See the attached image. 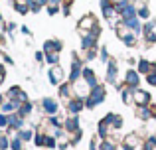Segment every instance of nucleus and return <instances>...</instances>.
Wrapping results in <instances>:
<instances>
[{
    "instance_id": "nucleus-26",
    "label": "nucleus",
    "mask_w": 156,
    "mask_h": 150,
    "mask_svg": "<svg viewBox=\"0 0 156 150\" xmlns=\"http://www.w3.org/2000/svg\"><path fill=\"white\" fill-rule=\"evenodd\" d=\"M154 28H156V20H148V22L142 26V34H150V32H154Z\"/></svg>"
},
{
    "instance_id": "nucleus-22",
    "label": "nucleus",
    "mask_w": 156,
    "mask_h": 150,
    "mask_svg": "<svg viewBox=\"0 0 156 150\" xmlns=\"http://www.w3.org/2000/svg\"><path fill=\"white\" fill-rule=\"evenodd\" d=\"M121 97H122V103H125V105L133 103V89L125 87V89H122V91H121Z\"/></svg>"
},
{
    "instance_id": "nucleus-25",
    "label": "nucleus",
    "mask_w": 156,
    "mask_h": 150,
    "mask_svg": "<svg viewBox=\"0 0 156 150\" xmlns=\"http://www.w3.org/2000/svg\"><path fill=\"white\" fill-rule=\"evenodd\" d=\"M46 63H50V65H59V54H46Z\"/></svg>"
},
{
    "instance_id": "nucleus-18",
    "label": "nucleus",
    "mask_w": 156,
    "mask_h": 150,
    "mask_svg": "<svg viewBox=\"0 0 156 150\" xmlns=\"http://www.w3.org/2000/svg\"><path fill=\"white\" fill-rule=\"evenodd\" d=\"M71 95H73L71 83H61L59 85V97L61 99H71Z\"/></svg>"
},
{
    "instance_id": "nucleus-17",
    "label": "nucleus",
    "mask_w": 156,
    "mask_h": 150,
    "mask_svg": "<svg viewBox=\"0 0 156 150\" xmlns=\"http://www.w3.org/2000/svg\"><path fill=\"white\" fill-rule=\"evenodd\" d=\"M136 71H138L140 75H148L150 71H152V63L146 61V59H138V63H136Z\"/></svg>"
},
{
    "instance_id": "nucleus-35",
    "label": "nucleus",
    "mask_w": 156,
    "mask_h": 150,
    "mask_svg": "<svg viewBox=\"0 0 156 150\" xmlns=\"http://www.w3.org/2000/svg\"><path fill=\"white\" fill-rule=\"evenodd\" d=\"M55 136H50V134H48V138H46V146L48 148H55Z\"/></svg>"
},
{
    "instance_id": "nucleus-30",
    "label": "nucleus",
    "mask_w": 156,
    "mask_h": 150,
    "mask_svg": "<svg viewBox=\"0 0 156 150\" xmlns=\"http://www.w3.org/2000/svg\"><path fill=\"white\" fill-rule=\"evenodd\" d=\"M46 138H48V134H36L34 136V142H36V146H46Z\"/></svg>"
},
{
    "instance_id": "nucleus-28",
    "label": "nucleus",
    "mask_w": 156,
    "mask_h": 150,
    "mask_svg": "<svg viewBox=\"0 0 156 150\" xmlns=\"http://www.w3.org/2000/svg\"><path fill=\"white\" fill-rule=\"evenodd\" d=\"M10 148H12V150H22V138H20L18 134H16L14 138L10 140Z\"/></svg>"
},
{
    "instance_id": "nucleus-3",
    "label": "nucleus",
    "mask_w": 156,
    "mask_h": 150,
    "mask_svg": "<svg viewBox=\"0 0 156 150\" xmlns=\"http://www.w3.org/2000/svg\"><path fill=\"white\" fill-rule=\"evenodd\" d=\"M65 109H67L71 115H79L85 109V99H81V97H71V99H67V103H65Z\"/></svg>"
},
{
    "instance_id": "nucleus-39",
    "label": "nucleus",
    "mask_w": 156,
    "mask_h": 150,
    "mask_svg": "<svg viewBox=\"0 0 156 150\" xmlns=\"http://www.w3.org/2000/svg\"><path fill=\"white\" fill-rule=\"evenodd\" d=\"M44 59H46V54H44V51H36V61L42 63Z\"/></svg>"
},
{
    "instance_id": "nucleus-40",
    "label": "nucleus",
    "mask_w": 156,
    "mask_h": 150,
    "mask_svg": "<svg viewBox=\"0 0 156 150\" xmlns=\"http://www.w3.org/2000/svg\"><path fill=\"white\" fill-rule=\"evenodd\" d=\"M61 14H63V16H69V14H71V10H69V4H63V8H61Z\"/></svg>"
},
{
    "instance_id": "nucleus-32",
    "label": "nucleus",
    "mask_w": 156,
    "mask_h": 150,
    "mask_svg": "<svg viewBox=\"0 0 156 150\" xmlns=\"http://www.w3.org/2000/svg\"><path fill=\"white\" fill-rule=\"evenodd\" d=\"M144 77H146V83L152 85V87H156V71H150V73L144 75Z\"/></svg>"
},
{
    "instance_id": "nucleus-41",
    "label": "nucleus",
    "mask_w": 156,
    "mask_h": 150,
    "mask_svg": "<svg viewBox=\"0 0 156 150\" xmlns=\"http://www.w3.org/2000/svg\"><path fill=\"white\" fill-rule=\"evenodd\" d=\"M2 59H4V61H6V63H8V65H14V61H12V58H8V55H6V54H4V58H2Z\"/></svg>"
},
{
    "instance_id": "nucleus-36",
    "label": "nucleus",
    "mask_w": 156,
    "mask_h": 150,
    "mask_svg": "<svg viewBox=\"0 0 156 150\" xmlns=\"http://www.w3.org/2000/svg\"><path fill=\"white\" fill-rule=\"evenodd\" d=\"M101 150H115V144L111 142V140H103V144H101Z\"/></svg>"
},
{
    "instance_id": "nucleus-24",
    "label": "nucleus",
    "mask_w": 156,
    "mask_h": 150,
    "mask_svg": "<svg viewBox=\"0 0 156 150\" xmlns=\"http://www.w3.org/2000/svg\"><path fill=\"white\" fill-rule=\"evenodd\" d=\"M136 16H138L140 20H148V18H150V10H148V6H146V4H144V6H140V8L136 10Z\"/></svg>"
},
{
    "instance_id": "nucleus-31",
    "label": "nucleus",
    "mask_w": 156,
    "mask_h": 150,
    "mask_svg": "<svg viewBox=\"0 0 156 150\" xmlns=\"http://www.w3.org/2000/svg\"><path fill=\"white\" fill-rule=\"evenodd\" d=\"M8 123H10V115L0 111V128H8Z\"/></svg>"
},
{
    "instance_id": "nucleus-10",
    "label": "nucleus",
    "mask_w": 156,
    "mask_h": 150,
    "mask_svg": "<svg viewBox=\"0 0 156 150\" xmlns=\"http://www.w3.org/2000/svg\"><path fill=\"white\" fill-rule=\"evenodd\" d=\"M81 79L89 85V89H93V87L99 85V83H97V75H95V71H93L91 67H83V71H81Z\"/></svg>"
},
{
    "instance_id": "nucleus-7",
    "label": "nucleus",
    "mask_w": 156,
    "mask_h": 150,
    "mask_svg": "<svg viewBox=\"0 0 156 150\" xmlns=\"http://www.w3.org/2000/svg\"><path fill=\"white\" fill-rule=\"evenodd\" d=\"M103 120H105L107 124H109L111 128H115V131H119V128H122V117L119 115V113H107Z\"/></svg>"
},
{
    "instance_id": "nucleus-11",
    "label": "nucleus",
    "mask_w": 156,
    "mask_h": 150,
    "mask_svg": "<svg viewBox=\"0 0 156 150\" xmlns=\"http://www.w3.org/2000/svg\"><path fill=\"white\" fill-rule=\"evenodd\" d=\"M97 26H99V24H97V20H95V16H93V14H87V16H83V18L79 20V30L93 32Z\"/></svg>"
},
{
    "instance_id": "nucleus-12",
    "label": "nucleus",
    "mask_w": 156,
    "mask_h": 150,
    "mask_svg": "<svg viewBox=\"0 0 156 150\" xmlns=\"http://www.w3.org/2000/svg\"><path fill=\"white\" fill-rule=\"evenodd\" d=\"M61 47H63V44H61V40L53 38V40H48L46 44H44V54H59Z\"/></svg>"
},
{
    "instance_id": "nucleus-43",
    "label": "nucleus",
    "mask_w": 156,
    "mask_h": 150,
    "mask_svg": "<svg viewBox=\"0 0 156 150\" xmlns=\"http://www.w3.org/2000/svg\"><path fill=\"white\" fill-rule=\"evenodd\" d=\"M61 2H63V0H50V4H53V6H59Z\"/></svg>"
},
{
    "instance_id": "nucleus-6",
    "label": "nucleus",
    "mask_w": 156,
    "mask_h": 150,
    "mask_svg": "<svg viewBox=\"0 0 156 150\" xmlns=\"http://www.w3.org/2000/svg\"><path fill=\"white\" fill-rule=\"evenodd\" d=\"M117 75H119V65H117V61L115 59H109V63H107V75H105V79H107V83H117Z\"/></svg>"
},
{
    "instance_id": "nucleus-1",
    "label": "nucleus",
    "mask_w": 156,
    "mask_h": 150,
    "mask_svg": "<svg viewBox=\"0 0 156 150\" xmlns=\"http://www.w3.org/2000/svg\"><path fill=\"white\" fill-rule=\"evenodd\" d=\"M105 99H107V89L103 85H97V87H93L91 91H89V95L85 97V107L95 109L97 105H103Z\"/></svg>"
},
{
    "instance_id": "nucleus-8",
    "label": "nucleus",
    "mask_w": 156,
    "mask_h": 150,
    "mask_svg": "<svg viewBox=\"0 0 156 150\" xmlns=\"http://www.w3.org/2000/svg\"><path fill=\"white\" fill-rule=\"evenodd\" d=\"M48 79H50L51 85H61V79H63V69L59 65H51L50 71H48Z\"/></svg>"
},
{
    "instance_id": "nucleus-27",
    "label": "nucleus",
    "mask_w": 156,
    "mask_h": 150,
    "mask_svg": "<svg viewBox=\"0 0 156 150\" xmlns=\"http://www.w3.org/2000/svg\"><path fill=\"white\" fill-rule=\"evenodd\" d=\"M156 148V134H150L144 142V150H154Z\"/></svg>"
},
{
    "instance_id": "nucleus-37",
    "label": "nucleus",
    "mask_w": 156,
    "mask_h": 150,
    "mask_svg": "<svg viewBox=\"0 0 156 150\" xmlns=\"http://www.w3.org/2000/svg\"><path fill=\"white\" fill-rule=\"evenodd\" d=\"M144 38H146V42H148V46H152V44H156V34H154V32H150V34H146Z\"/></svg>"
},
{
    "instance_id": "nucleus-38",
    "label": "nucleus",
    "mask_w": 156,
    "mask_h": 150,
    "mask_svg": "<svg viewBox=\"0 0 156 150\" xmlns=\"http://www.w3.org/2000/svg\"><path fill=\"white\" fill-rule=\"evenodd\" d=\"M95 58H97V50H89L87 55H85V59H87V61H93Z\"/></svg>"
},
{
    "instance_id": "nucleus-42",
    "label": "nucleus",
    "mask_w": 156,
    "mask_h": 150,
    "mask_svg": "<svg viewBox=\"0 0 156 150\" xmlns=\"http://www.w3.org/2000/svg\"><path fill=\"white\" fill-rule=\"evenodd\" d=\"M20 30H22V34H26V36H30V34H32V32H30V28H26V26H22Z\"/></svg>"
},
{
    "instance_id": "nucleus-29",
    "label": "nucleus",
    "mask_w": 156,
    "mask_h": 150,
    "mask_svg": "<svg viewBox=\"0 0 156 150\" xmlns=\"http://www.w3.org/2000/svg\"><path fill=\"white\" fill-rule=\"evenodd\" d=\"M18 93H20V87H18V85H12V87L8 89L6 97H8V99H18Z\"/></svg>"
},
{
    "instance_id": "nucleus-15",
    "label": "nucleus",
    "mask_w": 156,
    "mask_h": 150,
    "mask_svg": "<svg viewBox=\"0 0 156 150\" xmlns=\"http://www.w3.org/2000/svg\"><path fill=\"white\" fill-rule=\"evenodd\" d=\"M136 10H138V8L134 6L133 2H130V4H126V6L122 8L121 12H119V16H121V20L125 22V20H130V18H134V16H136Z\"/></svg>"
},
{
    "instance_id": "nucleus-5",
    "label": "nucleus",
    "mask_w": 156,
    "mask_h": 150,
    "mask_svg": "<svg viewBox=\"0 0 156 150\" xmlns=\"http://www.w3.org/2000/svg\"><path fill=\"white\" fill-rule=\"evenodd\" d=\"M97 38H99V36L93 34V32H89V34H83V38H81V50H83V51L97 50Z\"/></svg>"
},
{
    "instance_id": "nucleus-21",
    "label": "nucleus",
    "mask_w": 156,
    "mask_h": 150,
    "mask_svg": "<svg viewBox=\"0 0 156 150\" xmlns=\"http://www.w3.org/2000/svg\"><path fill=\"white\" fill-rule=\"evenodd\" d=\"M136 115H138V119H142V120L154 119V117H152V111H150L148 107H138V109H136Z\"/></svg>"
},
{
    "instance_id": "nucleus-13",
    "label": "nucleus",
    "mask_w": 156,
    "mask_h": 150,
    "mask_svg": "<svg viewBox=\"0 0 156 150\" xmlns=\"http://www.w3.org/2000/svg\"><path fill=\"white\" fill-rule=\"evenodd\" d=\"M63 128H65V132H77L79 131V117L77 115H71L69 119H65L63 120Z\"/></svg>"
},
{
    "instance_id": "nucleus-16",
    "label": "nucleus",
    "mask_w": 156,
    "mask_h": 150,
    "mask_svg": "<svg viewBox=\"0 0 156 150\" xmlns=\"http://www.w3.org/2000/svg\"><path fill=\"white\" fill-rule=\"evenodd\" d=\"M24 127V117H20L18 113H12L10 115V123H8V128L10 131H20Z\"/></svg>"
},
{
    "instance_id": "nucleus-2",
    "label": "nucleus",
    "mask_w": 156,
    "mask_h": 150,
    "mask_svg": "<svg viewBox=\"0 0 156 150\" xmlns=\"http://www.w3.org/2000/svg\"><path fill=\"white\" fill-rule=\"evenodd\" d=\"M133 103L136 105V107H148V105H150V93L142 91L140 87L134 89V91H133Z\"/></svg>"
},
{
    "instance_id": "nucleus-45",
    "label": "nucleus",
    "mask_w": 156,
    "mask_h": 150,
    "mask_svg": "<svg viewBox=\"0 0 156 150\" xmlns=\"http://www.w3.org/2000/svg\"><path fill=\"white\" fill-rule=\"evenodd\" d=\"M0 44H4V32H0Z\"/></svg>"
},
{
    "instance_id": "nucleus-19",
    "label": "nucleus",
    "mask_w": 156,
    "mask_h": 150,
    "mask_svg": "<svg viewBox=\"0 0 156 150\" xmlns=\"http://www.w3.org/2000/svg\"><path fill=\"white\" fill-rule=\"evenodd\" d=\"M97 132H99V136L105 140L107 136H109V132H111V127L105 123V120H99V124H97Z\"/></svg>"
},
{
    "instance_id": "nucleus-44",
    "label": "nucleus",
    "mask_w": 156,
    "mask_h": 150,
    "mask_svg": "<svg viewBox=\"0 0 156 150\" xmlns=\"http://www.w3.org/2000/svg\"><path fill=\"white\" fill-rule=\"evenodd\" d=\"M4 101H6V97L2 95V93H0V109H2V105H4Z\"/></svg>"
},
{
    "instance_id": "nucleus-34",
    "label": "nucleus",
    "mask_w": 156,
    "mask_h": 150,
    "mask_svg": "<svg viewBox=\"0 0 156 150\" xmlns=\"http://www.w3.org/2000/svg\"><path fill=\"white\" fill-rule=\"evenodd\" d=\"M101 61H105V63H109V50L103 46L101 47Z\"/></svg>"
},
{
    "instance_id": "nucleus-46",
    "label": "nucleus",
    "mask_w": 156,
    "mask_h": 150,
    "mask_svg": "<svg viewBox=\"0 0 156 150\" xmlns=\"http://www.w3.org/2000/svg\"><path fill=\"white\" fill-rule=\"evenodd\" d=\"M0 24H2V28H4V18H2V12H0Z\"/></svg>"
},
{
    "instance_id": "nucleus-4",
    "label": "nucleus",
    "mask_w": 156,
    "mask_h": 150,
    "mask_svg": "<svg viewBox=\"0 0 156 150\" xmlns=\"http://www.w3.org/2000/svg\"><path fill=\"white\" fill-rule=\"evenodd\" d=\"M125 83H126V87L129 89H138L140 87V73H138L136 69H126V73H125Z\"/></svg>"
},
{
    "instance_id": "nucleus-33",
    "label": "nucleus",
    "mask_w": 156,
    "mask_h": 150,
    "mask_svg": "<svg viewBox=\"0 0 156 150\" xmlns=\"http://www.w3.org/2000/svg\"><path fill=\"white\" fill-rule=\"evenodd\" d=\"M46 10H48V14H50V16H55L57 12H59V6H53V4H48V6H46Z\"/></svg>"
},
{
    "instance_id": "nucleus-9",
    "label": "nucleus",
    "mask_w": 156,
    "mask_h": 150,
    "mask_svg": "<svg viewBox=\"0 0 156 150\" xmlns=\"http://www.w3.org/2000/svg\"><path fill=\"white\" fill-rule=\"evenodd\" d=\"M42 109L46 115H55L57 111H59V105H57L55 99H51V97H44L42 99Z\"/></svg>"
},
{
    "instance_id": "nucleus-14",
    "label": "nucleus",
    "mask_w": 156,
    "mask_h": 150,
    "mask_svg": "<svg viewBox=\"0 0 156 150\" xmlns=\"http://www.w3.org/2000/svg\"><path fill=\"white\" fill-rule=\"evenodd\" d=\"M122 24H125L130 32H134L136 36L142 34V24H140V18H138V16H134V18H130V20H125Z\"/></svg>"
},
{
    "instance_id": "nucleus-47",
    "label": "nucleus",
    "mask_w": 156,
    "mask_h": 150,
    "mask_svg": "<svg viewBox=\"0 0 156 150\" xmlns=\"http://www.w3.org/2000/svg\"><path fill=\"white\" fill-rule=\"evenodd\" d=\"M65 2H67V4H71V2H73V0H65Z\"/></svg>"
},
{
    "instance_id": "nucleus-23",
    "label": "nucleus",
    "mask_w": 156,
    "mask_h": 150,
    "mask_svg": "<svg viewBox=\"0 0 156 150\" xmlns=\"http://www.w3.org/2000/svg\"><path fill=\"white\" fill-rule=\"evenodd\" d=\"M16 134L22 138V142H28V140L34 138V132H32V131H22V128H20V131H16Z\"/></svg>"
},
{
    "instance_id": "nucleus-20",
    "label": "nucleus",
    "mask_w": 156,
    "mask_h": 150,
    "mask_svg": "<svg viewBox=\"0 0 156 150\" xmlns=\"http://www.w3.org/2000/svg\"><path fill=\"white\" fill-rule=\"evenodd\" d=\"M32 111H34V103H30V101H28V103H22V105H20V109H18V115L26 119V117L30 115Z\"/></svg>"
}]
</instances>
